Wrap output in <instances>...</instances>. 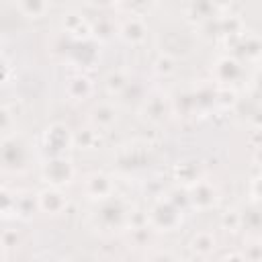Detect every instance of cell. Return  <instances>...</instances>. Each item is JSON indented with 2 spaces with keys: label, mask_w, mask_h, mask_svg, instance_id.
<instances>
[{
  "label": "cell",
  "mask_w": 262,
  "mask_h": 262,
  "mask_svg": "<svg viewBox=\"0 0 262 262\" xmlns=\"http://www.w3.org/2000/svg\"><path fill=\"white\" fill-rule=\"evenodd\" d=\"M145 223L154 231H174L182 223V209H178L168 196L151 205Z\"/></svg>",
  "instance_id": "6da1fadb"
},
{
  "label": "cell",
  "mask_w": 262,
  "mask_h": 262,
  "mask_svg": "<svg viewBox=\"0 0 262 262\" xmlns=\"http://www.w3.org/2000/svg\"><path fill=\"white\" fill-rule=\"evenodd\" d=\"M76 176V168L74 162L66 156H49L43 164H41V178L45 184L53 186V188H61L66 184H70Z\"/></svg>",
  "instance_id": "7a4b0ae2"
},
{
  "label": "cell",
  "mask_w": 262,
  "mask_h": 262,
  "mask_svg": "<svg viewBox=\"0 0 262 262\" xmlns=\"http://www.w3.org/2000/svg\"><path fill=\"white\" fill-rule=\"evenodd\" d=\"M186 196H188V205L196 211H209L219 203L217 186L205 178H199L190 186H186Z\"/></svg>",
  "instance_id": "3957f363"
},
{
  "label": "cell",
  "mask_w": 262,
  "mask_h": 262,
  "mask_svg": "<svg viewBox=\"0 0 262 262\" xmlns=\"http://www.w3.org/2000/svg\"><path fill=\"white\" fill-rule=\"evenodd\" d=\"M43 145L51 156H66V151L74 147L72 131L63 123H53L43 133Z\"/></svg>",
  "instance_id": "277c9868"
},
{
  "label": "cell",
  "mask_w": 262,
  "mask_h": 262,
  "mask_svg": "<svg viewBox=\"0 0 262 262\" xmlns=\"http://www.w3.org/2000/svg\"><path fill=\"white\" fill-rule=\"evenodd\" d=\"M84 194L90 201H96V203L108 201L115 194V180H113V176H108L104 172L88 174L86 180H84Z\"/></svg>",
  "instance_id": "5b68a950"
},
{
  "label": "cell",
  "mask_w": 262,
  "mask_h": 262,
  "mask_svg": "<svg viewBox=\"0 0 262 262\" xmlns=\"http://www.w3.org/2000/svg\"><path fill=\"white\" fill-rule=\"evenodd\" d=\"M35 196H37V209L47 215H59L68 207V194L61 188L47 186V188L39 190Z\"/></svg>",
  "instance_id": "8992f818"
},
{
  "label": "cell",
  "mask_w": 262,
  "mask_h": 262,
  "mask_svg": "<svg viewBox=\"0 0 262 262\" xmlns=\"http://www.w3.org/2000/svg\"><path fill=\"white\" fill-rule=\"evenodd\" d=\"M119 37L129 45H139L147 37V25L139 14H131L119 25Z\"/></svg>",
  "instance_id": "52a82bcc"
},
{
  "label": "cell",
  "mask_w": 262,
  "mask_h": 262,
  "mask_svg": "<svg viewBox=\"0 0 262 262\" xmlns=\"http://www.w3.org/2000/svg\"><path fill=\"white\" fill-rule=\"evenodd\" d=\"M88 121L90 125L100 133V131H106L115 125L117 121V108L111 104V102H98L96 106H92V111L88 113Z\"/></svg>",
  "instance_id": "ba28073f"
},
{
  "label": "cell",
  "mask_w": 262,
  "mask_h": 262,
  "mask_svg": "<svg viewBox=\"0 0 262 262\" xmlns=\"http://www.w3.org/2000/svg\"><path fill=\"white\" fill-rule=\"evenodd\" d=\"M188 248H190V252H192L194 256H199V258H207V256H211V254L217 250V237H215L213 231H209V229H201V231H196V233L190 235V239H188Z\"/></svg>",
  "instance_id": "9c48e42d"
},
{
  "label": "cell",
  "mask_w": 262,
  "mask_h": 262,
  "mask_svg": "<svg viewBox=\"0 0 262 262\" xmlns=\"http://www.w3.org/2000/svg\"><path fill=\"white\" fill-rule=\"evenodd\" d=\"M92 92H94V84H92V80H90L88 76H84V74H76V76H72V78L66 82V94H68L72 100H76V102H82V100L90 98Z\"/></svg>",
  "instance_id": "30bf717a"
},
{
  "label": "cell",
  "mask_w": 262,
  "mask_h": 262,
  "mask_svg": "<svg viewBox=\"0 0 262 262\" xmlns=\"http://www.w3.org/2000/svg\"><path fill=\"white\" fill-rule=\"evenodd\" d=\"M129 84H131V78H129V74L125 70H113L104 78V90L108 94H115V96L123 94Z\"/></svg>",
  "instance_id": "8fae6325"
},
{
  "label": "cell",
  "mask_w": 262,
  "mask_h": 262,
  "mask_svg": "<svg viewBox=\"0 0 262 262\" xmlns=\"http://www.w3.org/2000/svg\"><path fill=\"white\" fill-rule=\"evenodd\" d=\"M166 96L162 94H154V96H145L143 100V113H147L145 117L151 121V123H160L164 121L166 117Z\"/></svg>",
  "instance_id": "7c38bea8"
},
{
  "label": "cell",
  "mask_w": 262,
  "mask_h": 262,
  "mask_svg": "<svg viewBox=\"0 0 262 262\" xmlns=\"http://www.w3.org/2000/svg\"><path fill=\"white\" fill-rule=\"evenodd\" d=\"M239 72H242V68L233 57H221L215 63V74H217L219 82H231L235 76H239Z\"/></svg>",
  "instance_id": "4fadbf2b"
},
{
  "label": "cell",
  "mask_w": 262,
  "mask_h": 262,
  "mask_svg": "<svg viewBox=\"0 0 262 262\" xmlns=\"http://www.w3.org/2000/svg\"><path fill=\"white\" fill-rule=\"evenodd\" d=\"M16 8H18V12L23 14V16H27V18H41L47 10H49V4L47 2H39V0H27V2H18V4H14Z\"/></svg>",
  "instance_id": "5bb4252c"
},
{
  "label": "cell",
  "mask_w": 262,
  "mask_h": 262,
  "mask_svg": "<svg viewBox=\"0 0 262 262\" xmlns=\"http://www.w3.org/2000/svg\"><path fill=\"white\" fill-rule=\"evenodd\" d=\"M98 141V131L94 127L90 129H84V131H78V133H72V143L74 147H80V149H94Z\"/></svg>",
  "instance_id": "9a60e30c"
},
{
  "label": "cell",
  "mask_w": 262,
  "mask_h": 262,
  "mask_svg": "<svg viewBox=\"0 0 262 262\" xmlns=\"http://www.w3.org/2000/svg\"><path fill=\"white\" fill-rule=\"evenodd\" d=\"M154 72L160 76V78H168L176 72V59L170 55V53H160L154 61Z\"/></svg>",
  "instance_id": "2e32d148"
},
{
  "label": "cell",
  "mask_w": 262,
  "mask_h": 262,
  "mask_svg": "<svg viewBox=\"0 0 262 262\" xmlns=\"http://www.w3.org/2000/svg\"><path fill=\"white\" fill-rule=\"evenodd\" d=\"M33 207H37V196H29V194H20L14 196V213L18 217H29L33 213Z\"/></svg>",
  "instance_id": "e0dca14e"
},
{
  "label": "cell",
  "mask_w": 262,
  "mask_h": 262,
  "mask_svg": "<svg viewBox=\"0 0 262 262\" xmlns=\"http://www.w3.org/2000/svg\"><path fill=\"white\" fill-rule=\"evenodd\" d=\"M63 27L68 29V33H72V35H78V31L84 27H90L88 25V20L82 16V14H78V12H68V14H63Z\"/></svg>",
  "instance_id": "ac0fdd59"
},
{
  "label": "cell",
  "mask_w": 262,
  "mask_h": 262,
  "mask_svg": "<svg viewBox=\"0 0 262 262\" xmlns=\"http://www.w3.org/2000/svg\"><path fill=\"white\" fill-rule=\"evenodd\" d=\"M242 221H244V217H242V213H237L235 209H227V211L221 215V227L227 229V231H237L239 225H242Z\"/></svg>",
  "instance_id": "d6986e66"
},
{
  "label": "cell",
  "mask_w": 262,
  "mask_h": 262,
  "mask_svg": "<svg viewBox=\"0 0 262 262\" xmlns=\"http://www.w3.org/2000/svg\"><path fill=\"white\" fill-rule=\"evenodd\" d=\"M14 209V194L0 186V213H8Z\"/></svg>",
  "instance_id": "ffe728a7"
},
{
  "label": "cell",
  "mask_w": 262,
  "mask_h": 262,
  "mask_svg": "<svg viewBox=\"0 0 262 262\" xmlns=\"http://www.w3.org/2000/svg\"><path fill=\"white\" fill-rule=\"evenodd\" d=\"M145 262H180V258L168 250H160V252H154Z\"/></svg>",
  "instance_id": "44dd1931"
},
{
  "label": "cell",
  "mask_w": 262,
  "mask_h": 262,
  "mask_svg": "<svg viewBox=\"0 0 262 262\" xmlns=\"http://www.w3.org/2000/svg\"><path fill=\"white\" fill-rule=\"evenodd\" d=\"M12 127V113L6 106H0V133L8 131Z\"/></svg>",
  "instance_id": "7402d4cb"
},
{
  "label": "cell",
  "mask_w": 262,
  "mask_h": 262,
  "mask_svg": "<svg viewBox=\"0 0 262 262\" xmlns=\"http://www.w3.org/2000/svg\"><path fill=\"white\" fill-rule=\"evenodd\" d=\"M6 78H8V63L0 57V84H2Z\"/></svg>",
  "instance_id": "603a6c76"
},
{
  "label": "cell",
  "mask_w": 262,
  "mask_h": 262,
  "mask_svg": "<svg viewBox=\"0 0 262 262\" xmlns=\"http://www.w3.org/2000/svg\"><path fill=\"white\" fill-rule=\"evenodd\" d=\"M0 47H2V41H0Z\"/></svg>",
  "instance_id": "cb8c5ba5"
}]
</instances>
